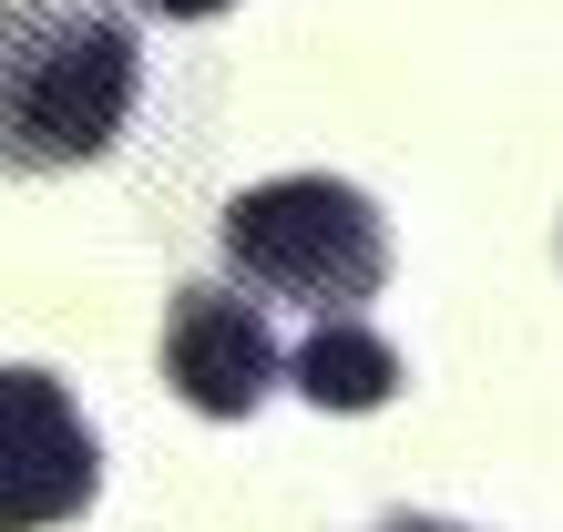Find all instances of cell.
Masks as SVG:
<instances>
[{
    "label": "cell",
    "instance_id": "obj_1",
    "mask_svg": "<svg viewBox=\"0 0 563 532\" xmlns=\"http://www.w3.org/2000/svg\"><path fill=\"white\" fill-rule=\"evenodd\" d=\"M144 52L123 0H0V175H73L123 144Z\"/></svg>",
    "mask_w": 563,
    "mask_h": 532
},
{
    "label": "cell",
    "instance_id": "obj_2",
    "mask_svg": "<svg viewBox=\"0 0 563 532\" xmlns=\"http://www.w3.org/2000/svg\"><path fill=\"white\" fill-rule=\"evenodd\" d=\"M216 246L256 297H287V308H318V318H358L389 287V225L339 175H277V185L225 195Z\"/></svg>",
    "mask_w": 563,
    "mask_h": 532
},
{
    "label": "cell",
    "instance_id": "obj_3",
    "mask_svg": "<svg viewBox=\"0 0 563 532\" xmlns=\"http://www.w3.org/2000/svg\"><path fill=\"white\" fill-rule=\"evenodd\" d=\"M103 491L92 420L52 369H0V532H52L82 522Z\"/></svg>",
    "mask_w": 563,
    "mask_h": 532
},
{
    "label": "cell",
    "instance_id": "obj_4",
    "mask_svg": "<svg viewBox=\"0 0 563 532\" xmlns=\"http://www.w3.org/2000/svg\"><path fill=\"white\" fill-rule=\"evenodd\" d=\"M164 379H175L185 410L206 420H246L256 399L287 379V348L256 297L236 287H175V308H164Z\"/></svg>",
    "mask_w": 563,
    "mask_h": 532
},
{
    "label": "cell",
    "instance_id": "obj_5",
    "mask_svg": "<svg viewBox=\"0 0 563 532\" xmlns=\"http://www.w3.org/2000/svg\"><path fill=\"white\" fill-rule=\"evenodd\" d=\"M287 379L318 399V410H339V420H358V410H389L400 399V348L379 339V328H358V318H318V339L287 358Z\"/></svg>",
    "mask_w": 563,
    "mask_h": 532
},
{
    "label": "cell",
    "instance_id": "obj_6",
    "mask_svg": "<svg viewBox=\"0 0 563 532\" xmlns=\"http://www.w3.org/2000/svg\"><path fill=\"white\" fill-rule=\"evenodd\" d=\"M154 21H216V11H236V0H144Z\"/></svg>",
    "mask_w": 563,
    "mask_h": 532
},
{
    "label": "cell",
    "instance_id": "obj_7",
    "mask_svg": "<svg viewBox=\"0 0 563 532\" xmlns=\"http://www.w3.org/2000/svg\"><path fill=\"white\" fill-rule=\"evenodd\" d=\"M379 532H461V522H379Z\"/></svg>",
    "mask_w": 563,
    "mask_h": 532
}]
</instances>
